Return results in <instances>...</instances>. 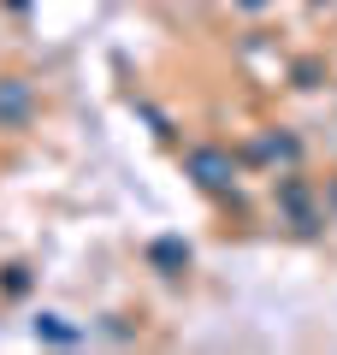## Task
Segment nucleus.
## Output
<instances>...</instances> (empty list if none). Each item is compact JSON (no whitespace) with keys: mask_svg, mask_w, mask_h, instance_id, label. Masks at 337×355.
<instances>
[{"mask_svg":"<svg viewBox=\"0 0 337 355\" xmlns=\"http://www.w3.org/2000/svg\"><path fill=\"white\" fill-rule=\"evenodd\" d=\"M148 261H154V272L178 279V272L189 266V243H184V237H154V243H148Z\"/></svg>","mask_w":337,"mask_h":355,"instance_id":"obj_4","label":"nucleus"},{"mask_svg":"<svg viewBox=\"0 0 337 355\" xmlns=\"http://www.w3.org/2000/svg\"><path fill=\"white\" fill-rule=\"evenodd\" d=\"M278 214H284L290 225L302 231V237H313V231L325 225V214H320V196H313V184H308V178H296V172H284V178H278Z\"/></svg>","mask_w":337,"mask_h":355,"instance_id":"obj_2","label":"nucleus"},{"mask_svg":"<svg viewBox=\"0 0 337 355\" xmlns=\"http://www.w3.org/2000/svg\"><path fill=\"white\" fill-rule=\"evenodd\" d=\"M243 6H249V12H261V6H266V0H243Z\"/></svg>","mask_w":337,"mask_h":355,"instance_id":"obj_9","label":"nucleus"},{"mask_svg":"<svg viewBox=\"0 0 337 355\" xmlns=\"http://www.w3.org/2000/svg\"><path fill=\"white\" fill-rule=\"evenodd\" d=\"M6 6H12V12H24V6H30V0H6Z\"/></svg>","mask_w":337,"mask_h":355,"instance_id":"obj_8","label":"nucleus"},{"mask_svg":"<svg viewBox=\"0 0 337 355\" xmlns=\"http://www.w3.org/2000/svg\"><path fill=\"white\" fill-rule=\"evenodd\" d=\"M184 178L196 184V190H207V196H231L237 190V160H231V148L201 142V148L184 154Z\"/></svg>","mask_w":337,"mask_h":355,"instance_id":"obj_1","label":"nucleus"},{"mask_svg":"<svg viewBox=\"0 0 337 355\" xmlns=\"http://www.w3.org/2000/svg\"><path fill=\"white\" fill-rule=\"evenodd\" d=\"M0 284H6V296H24L30 291V266H6V279H0Z\"/></svg>","mask_w":337,"mask_h":355,"instance_id":"obj_7","label":"nucleus"},{"mask_svg":"<svg viewBox=\"0 0 337 355\" xmlns=\"http://www.w3.org/2000/svg\"><path fill=\"white\" fill-rule=\"evenodd\" d=\"M249 154H261V160H296L302 148H296V137H261Z\"/></svg>","mask_w":337,"mask_h":355,"instance_id":"obj_6","label":"nucleus"},{"mask_svg":"<svg viewBox=\"0 0 337 355\" xmlns=\"http://www.w3.org/2000/svg\"><path fill=\"white\" fill-rule=\"evenodd\" d=\"M36 119V89L24 83V77H0V130H18V125H30Z\"/></svg>","mask_w":337,"mask_h":355,"instance_id":"obj_3","label":"nucleus"},{"mask_svg":"<svg viewBox=\"0 0 337 355\" xmlns=\"http://www.w3.org/2000/svg\"><path fill=\"white\" fill-rule=\"evenodd\" d=\"M36 338H48V343H77L83 331L65 326V314H36Z\"/></svg>","mask_w":337,"mask_h":355,"instance_id":"obj_5","label":"nucleus"}]
</instances>
